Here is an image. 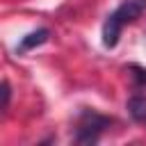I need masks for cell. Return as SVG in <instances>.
<instances>
[{
	"label": "cell",
	"instance_id": "cell-2",
	"mask_svg": "<svg viewBox=\"0 0 146 146\" xmlns=\"http://www.w3.org/2000/svg\"><path fill=\"white\" fill-rule=\"evenodd\" d=\"M110 125V119L94 112V110H84L78 119V128H75V141L78 144H96L100 132Z\"/></svg>",
	"mask_w": 146,
	"mask_h": 146
},
{
	"label": "cell",
	"instance_id": "cell-6",
	"mask_svg": "<svg viewBox=\"0 0 146 146\" xmlns=\"http://www.w3.org/2000/svg\"><path fill=\"white\" fill-rule=\"evenodd\" d=\"M9 96H11V91H9V82H2V110H7L9 107Z\"/></svg>",
	"mask_w": 146,
	"mask_h": 146
},
{
	"label": "cell",
	"instance_id": "cell-4",
	"mask_svg": "<svg viewBox=\"0 0 146 146\" xmlns=\"http://www.w3.org/2000/svg\"><path fill=\"white\" fill-rule=\"evenodd\" d=\"M128 112L137 123H144L146 121V96H139V94L132 96L128 100Z\"/></svg>",
	"mask_w": 146,
	"mask_h": 146
},
{
	"label": "cell",
	"instance_id": "cell-1",
	"mask_svg": "<svg viewBox=\"0 0 146 146\" xmlns=\"http://www.w3.org/2000/svg\"><path fill=\"white\" fill-rule=\"evenodd\" d=\"M146 11V0H123L103 23V46L114 48L125 25L135 23Z\"/></svg>",
	"mask_w": 146,
	"mask_h": 146
},
{
	"label": "cell",
	"instance_id": "cell-3",
	"mask_svg": "<svg viewBox=\"0 0 146 146\" xmlns=\"http://www.w3.org/2000/svg\"><path fill=\"white\" fill-rule=\"evenodd\" d=\"M48 36H50V32H48L46 27L32 30L30 34H25V36L21 39V43L16 46V52H18V55H23V52H30V50H34L36 46L46 43V41H48Z\"/></svg>",
	"mask_w": 146,
	"mask_h": 146
},
{
	"label": "cell",
	"instance_id": "cell-5",
	"mask_svg": "<svg viewBox=\"0 0 146 146\" xmlns=\"http://www.w3.org/2000/svg\"><path fill=\"white\" fill-rule=\"evenodd\" d=\"M130 68L135 71L132 75H135L137 84H139V87H146V68H139V66H130Z\"/></svg>",
	"mask_w": 146,
	"mask_h": 146
}]
</instances>
